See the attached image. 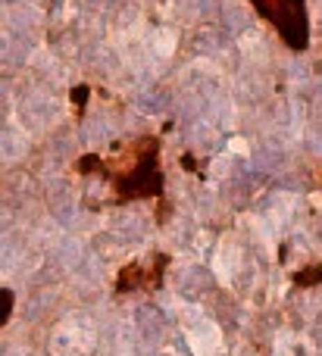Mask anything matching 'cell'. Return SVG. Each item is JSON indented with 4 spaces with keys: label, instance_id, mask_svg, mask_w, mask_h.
Segmentation results:
<instances>
[{
    "label": "cell",
    "instance_id": "6da1fadb",
    "mask_svg": "<svg viewBox=\"0 0 322 356\" xmlns=\"http://www.w3.org/2000/svg\"><path fill=\"white\" fill-rule=\"evenodd\" d=\"M75 172L106 178L113 184L116 203L147 200V197L163 200L160 138L156 135H141V138H131V141H122L106 156L85 154L75 163Z\"/></svg>",
    "mask_w": 322,
    "mask_h": 356
},
{
    "label": "cell",
    "instance_id": "7a4b0ae2",
    "mask_svg": "<svg viewBox=\"0 0 322 356\" xmlns=\"http://www.w3.org/2000/svg\"><path fill=\"white\" fill-rule=\"evenodd\" d=\"M257 16L273 25V31L282 38V44L291 50L310 47V13L307 0H250Z\"/></svg>",
    "mask_w": 322,
    "mask_h": 356
},
{
    "label": "cell",
    "instance_id": "3957f363",
    "mask_svg": "<svg viewBox=\"0 0 322 356\" xmlns=\"http://www.w3.org/2000/svg\"><path fill=\"white\" fill-rule=\"evenodd\" d=\"M169 269V253L154 250L147 259L122 266L116 275V294H131V291H156L163 284V275Z\"/></svg>",
    "mask_w": 322,
    "mask_h": 356
},
{
    "label": "cell",
    "instance_id": "277c9868",
    "mask_svg": "<svg viewBox=\"0 0 322 356\" xmlns=\"http://www.w3.org/2000/svg\"><path fill=\"white\" fill-rule=\"evenodd\" d=\"M319 282H322V266L319 263H313V266H307V269L294 272V284H298V288H313V284H319Z\"/></svg>",
    "mask_w": 322,
    "mask_h": 356
},
{
    "label": "cell",
    "instance_id": "5b68a950",
    "mask_svg": "<svg viewBox=\"0 0 322 356\" xmlns=\"http://www.w3.org/2000/svg\"><path fill=\"white\" fill-rule=\"evenodd\" d=\"M3 300H6V309H3V322H10V313H13V291L3 288Z\"/></svg>",
    "mask_w": 322,
    "mask_h": 356
},
{
    "label": "cell",
    "instance_id": "8992f818",
    "mask_svg": "<svg viewBox=\"0 0 322 356\" xmlns=\"http://www.w3.org/2000/svg\"><path fill=\"white\" fill-rule=\"evenodd\" d=\"M85 97H88V88H85V85L75 88V106H79V113L85 110Z\"/></svg>",
    "mask_w": 322,
    "mask_h": 356
}]
</instances>
